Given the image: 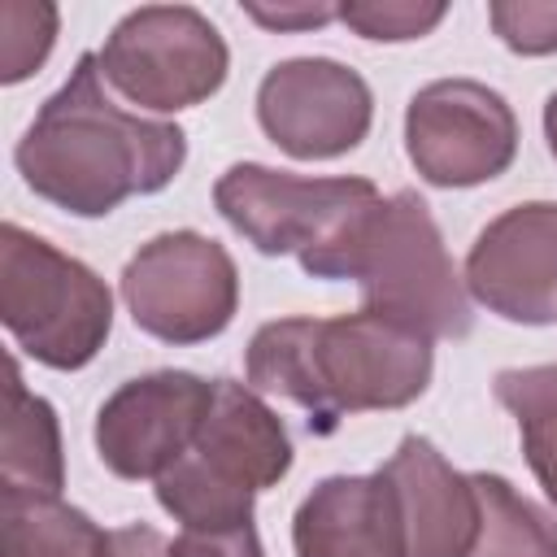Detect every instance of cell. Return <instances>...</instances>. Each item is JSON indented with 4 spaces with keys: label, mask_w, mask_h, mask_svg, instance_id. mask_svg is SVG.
I'll return each mask as SVG.
<instances>
[{
    "label": "cell",
    "mask_w": 557,
    "mask_h": 557,
    "mask_svg": "<svg viewBox=\"0 0 557 557\" xmlns=\"http://www.w3.org/2000/svg\"><path fill=\"white\" fill-rule=\"evenodd\" d=\"M13 161L39 200L74 218H104L131 196L165 191L187 161V135L174 122L122 109L104 91L100 57L83 52L39 104Z\"/></svg>",
    "instance_id": "obj_1"
},
{
    "label": "cell",
    "mask_w": 557,
    "mask_h": 557,
    "mask_svg": "<svg viewBox=\"0 0 557 557\" xmlns=\"http://www.w3.org/2000/svg\"><path fill=\"white\" fill-rule=\"evenodd\" d=\"M248 387L283 396L309 413V426L335 431L344 413L405 409L431 387V335L357 309L339 318H278L257 326L244 352Z\"/></svg>",
    "instance_id": "obj_2"
},
{
    "label": "cell",
    "mask_w": 557,
    "mask_h": 557,
    "mask_svg": "<svg viewBox=\"0 0 557 557\" xmlns=\"http://www.w3.org/2000/svg\"><path fill=\"white\" fill-rule=\"evenodd\" d=\"M300 270L313 278H352L366 309L392 313L431 339H466L474 326L466 278L418 191L379 196L331 248L300 261Z\"/></svg>",
    "instance_id": "obj_3"
},
{
    "label": "cell",
    "mask_w": 557,
    "mask_h": 557,
    "mask_svg": "<svg viewBox=\"0 0 557 557\" xmlns=\"http://www.w3.org/2000/svg\"><path fill=\"white\" fill-rule=\"evenodd\" d=\"M292 470L283 418L235 379H213V409L178 466L157 479V500L183 531H226L252 522L257 492Z\"/></svg>",
    "instance_id": "obj_4"
},
{
    "label": "cell",
    "mask_w": 557,
    "mask_h": 557,
    "mask_svg": "<svg viewBox=\"0 0 557 557\" xmlns=\"http://www.w3.org/2000/svg\"><path fill=\"white\" fill-rule=\"evenodd\" d=\"M0 322L48 370H83L113 331V296L78 257L17 222L0 226Z\"/></svg>",
    "instance_id": "obj_5"
},
{
    "label": "cell",
    "mask_w": 557,
    "mask_h": 557,
    "mask_svg": "<svg viewBox=\"0 0 557 557\" xmlns=\"http://www.w3.org/2000/svg\"><path fill=\"white\" fill-rule=\"evenodd\" d=\"M96 57L104 83L152 113H178L209 100L231 70L226 39L191 4L131 9Z\"/></svg>",
    "instance_id": "obj_6"
},
{
    "label": "cell",
    "mask_w": 557,
    "mask_h": 557,
    "mask_svg": "<svg viewBox=\"0 0 557 557\" xmlns=\"http://www.w3.org/2000/svg\"><path fill=\"white\" fill-rule=\"evenodd\" d=\"M131 322L161 344H205L239 309V270L231 252L200 231H161L135 248L122 270Z\"/></svg>",
    "instance_id": "obj_7"
},
{
    "label": "cell",
    "mask_w": 557,
    "mask_h": 557,
    "mask_svg": "<svg viewBox=\"0 0 557 557\" xmlns=\"http://www.w3.org/2000/svg\"><path fill=\"white\" fill-rule=\"evenodd\" d=\"M379 200L370 178H305L261 161H235L213 183L218 213L265 257L300 261L331 248L361 209Z\"/></svg>",
    "instance_id": "obj_8"
},
{
    "label": "cell",
    "mask_w": 557,
    "mask_h": 557,
    "mask_svg": "<svg viewBox=\"0 0 557 557\" xmlns=\"http://www.w3.org/2000/svg\"><path fill=\"white\" fill-rule=\"evenodd\" d=\"M405 152L431 187H479L513 165L518 117L479 78H435L405 109Z\"/></svg>",
    "instance_id": "obj_9"
},
{
    "label": "cell",
    "mask_w": 557,
    "mask_h": 557,
    "mask_svg": "<svg viewBox=\"0 0 557 557\" xmlns=\"http://www.w3.org/2000/svg\"><path fill=\"white\" fill-rule=\"evenodd\" d=\"M257 122L287 157L331 161L370 135L374 91L335 57H292L265 70L257 87Z\"/></svg>",
    "instance_id": "obj_10"
},
{
    "label": "cell",
    "mask_w": 557,
    "mask_h": 557,
    "mask_svg": "<svg viewBox=\"0 0 557 557\" xmlns=\"http://www.w3.org/2000/svg\"><path fill=\"white\" fill-rule=\"evenodd\" d=\"M213 409V383L191 370L126 379L96 413V453L117 479H161L187 457Z\"/></svg>",
    "instance_id": "obj_11"
},
{
    "label": "cell",
    "mask_w": 557,
    "mask_h": 557,
    "mask_svg": "<svg viewBox=\"0 0 557 557\" xmlns=\"http://www.w3.org/2000/svg\"><path fill=\"white\" fill-rule=\"evenodd\" d=\"M466 292L518 326H557V200L492 218L466 252Z\"/></svg>",
    "instance_id": "obj_12"
},
{
    "label": "cell",
    "mask_w": 557,
    "mask_h": 557,
    "mask_svg": "<svg viewBox=\"0 0 557 557\" xmlns=\"http://www.w3.org/2000/svg\"><path fill=\"white\" fill-rule=\"evenodd\" d=\"M392 492L409 557H470L479 535V492L426 435H405L379 466Z\"/></svg>",
    "instance_id": "obj_13"
},
{
    "label": "cell",
    "mask_w": 557,
    "mask_h": 557,
    "mask_svg": "<svg viewBox=\"0 0 557 557\" xmlns=\"http://www.w3.org/2000/svg\"><path fill=\"white\" fill-rule=\"evenodd\" d=\"M292 548L296 557H409L379 470L313 483L292 518Z\"/></svg>",
    "instance_id": "obj_14"
},
{
    "label": "cell",
    "mask_w": 557,
    "mask_h": 557,
    "mask_svg": "<svg viewBox=\"0 0 557 557\" xmlns=\"http://www.w3.org/2000/svg\"><path fill=\"white\" fill-rule=\"evenodd\" d=\"M0 483L4 492H26V496H61L65 487L57 409L22 383L17 361H9V387H4Z\"/></svg>",
    "instance_id": "obj_15"
},
{
    "label": "cell",
    "mask_w": 557,
    "mask_h": 557,
    "mask_svg": "<svg viewBox=\"0 0 557 557\" xmlns=\"http://www.w3.org/2000/svg\"><path fill=\"white\" fill-rule=\"evenodd\" d=\"M4 557H113V531H100L61 496L0 492Z\"/></svg>",
    "instance_id": "obj_16"
},
{
    "label": "cell",
    "mask_w": 557,
    "mask_h": 557,
    "mask_svg": "<svg viewBox=\"0 0 557 557\" xmlns=\"http://www.w3.org/2000/svg\"><path fill=\"white\" fill-rule=\"evenodd\" d=\"M479 492V535L470 557H557V518L500 474H470Z\"/></svg>",
    "instance_id": "obj_17"
},
{
    "label": "cell",
    "mask_w": 557,
    "mask_h": 557,
    "mask_svg": "<svg viewBox=\"0 0 557 557\" xmlns=\"http://www.w3.org/2000/svg\"><path fill=\"white\" fill-rule=\"evenodd\" d=\"M492 396L513 413L527 466L557 505V366L500 370L492 379Z\"/></svg>",
    "instance_id": "obj_18"
},
{
    "label": "cell",
    "mask_w": 557,
    "mask_h": 557,
    "mask_svg": "<svg viewBox=\"0 0 557 557\" xmlns=\"http://www.w3.org/2000/svg\"><path fill=\"white\" fill-rule=\"evenodd\" d=\"M57 39V9L52 4H26L9 0L0 4V83L30 78Z\"/></svg>",
    "instance_id": "obj_19"
},
{
    "label": "cell",
    "mask_w": 557,
    "mask_h": 557,
    "mask_svg": "<svg viewBox=\"0 0 557 557\" xmlns=\"http://www.w3.org/2000/svg\"><path fill=\"white\" fill-rule=\"evenodd\" d=\"M448 4H413V0H348L339 4V22L357 30L361 39L379 44H405L422 39L444 22Z\"/></svg>",
    "instance_id": "obj_20"
},
{
    "label": "cell",
    "mask_w": 557,
    "mask_h": 557,
    "mask_svg": "<svg viewBox=\"0 0 557 557\" xmlns=\"http://www.w3.org/2000/svg\"><path fill=\"white\" fill-rule=\"evenodd\" d=\"M487 17L509 52L522 57L557 52V0H496Z\"/></svg>",
    "instance_id": "obj_21"
},
{
    "label": "cell",
    "mask_w": 557,
    "mask_h": 557,
    "mask_svg": "<svg viewBox=\"0 0 557 557\" xmlns=\"http://www.w3.org/2000/svg\"><path fill=\"white\" fill-rule=\"evenodd\" d=\"M170 557H265L261 535L252 522L226 527V531H183L170 540Z\"/></svg>",
    "instance_id": "obj_22"
},
{
    "label": "cell",
    "mask_w": 557,
    "mask_h": 557,
    "mask_svg": "<svg viewBox=\"0 0 557 557\" xmlns=\"http://www.w3.org/2000/svg\"><path fill=\"white\" fill-rule=\"evenodd\" d=\"M244 13L270 30H309V26H322L331 17H339V4H278V9H265V4H244Z\"/></svg>",
    "instance_id": "obj_23"
},
{
    "label": "cell",
    "mask_w": 557,
    "mask_h": 557,
    "mask_svg": "<svg viewBox=\"0 0 557 557\" xmlns=\"http://www.w3.org/2000/svg\"><path fill=\"white\" fill-rule=\"evenodd\" d=\"M113 557H170V540L148 522H131L113 531Z\"/></svg>",
    "instance_id": "obj_24"
},
{
    "label": "cell",
    "mask_w": 557,
    "mask_h": 557,
    "mask_svg": "<svg viewBox=\"0 0 557 557\" xmlns=\"http://www.w3.org/2000/svg\"><path fill=\"white\" fill-rule=\"evenodd\" d=\"M544 139H548V152L557 157V91L544 100Z\"/></svg>",
    "instance_id": "obj_25"
}]
</instances>
